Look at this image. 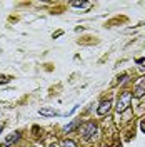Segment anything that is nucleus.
<instances>
[{
	"instance_id": "obj_1",
	"label": "nucleus",
	"mask_w": 145,
	"mask_h": 147,
	"mask_svg": "<svg viewBox=\"0 0 145 147\" xmlns=\"http://www.w3.org/2000/svg\"><path fill=\"white\" fill-rule=\"evenodd\" d=\"M97 125L93 124V122H85V124H82L80 129H79V132H80V136L83 139H92L95 134H97Z\"/></svg>"
},
{
	"instance_id": "obj_2",
	"label": "nucleus",
	"mask_w": 145,
	"mask_h": 147,
	"mask_svg": "<svg viewBox=\"0 0 145 147\" xmlns=\"http://www.w3.org/2000/svg\"><path fill=\"white\" fill-rule=\"evenodd\" d=\"M130 100H132V92L130 90L122 92L120 97H118V102H117V112H124V110H127L128 105H130Z\"/></svg>"
},
{
	"instance_id": "obj_12",
	"label": "nucleus",
	"mask_w": 145,
	"mask_h": 147,
	"mask_svg": "<svg viewBox=\"0 0 145 147\" xmlns=\"http://www.w3.org/2000/svg\"><path fill=\"white\" fill-rule=\"evenodd\" d=\"M52 147H55V146H52Z\"/></svg>"
},
{
	"instance_id": "obj_5",
	"label": "nucleus",
	"mask_w": 145,
	"mask_h": 147,
	"mask_svg": "<svg viewBox=\"0 0 145 147\" xmlns=\"http://www.w3.org/2000/svg\"><path fill=\"white\" fill-rule=\"evenodd\" d=\"M20 137V134H10V136H7V139H5V146H10V144H12V142H15V140H17V139Z\"/></svg>"
},
{
	"instance_id": "obj_11",
	"label": "nucleus",
	"mask_w": 145,
	"mask_h": 147,
	"mask_svg": "<svg viewBox=\"0 0 145 147\" xmlns=\"http://www.w3.org/2000/svg\"><path fill=\"white\" fill-rule=\"evenodd\" d=\"M0 130H2V125H0Z\"/></svg>"
},
{
	"instance_id": "obj_7",
	"label": "nucleus",
	"mask_w": 145,
	"mask_h": 147,
	"mask_svg": "<svg viewBox=\"0 0 145 147\" xmlns=\"http://www.w3.org/2000/svg\"><path fill=\"white\" fill-rule=\"evenodd\" d=\"M144 94H145V80L135 89V97H142Z\"/></svg>"
},
{
	"instance_id": "obj_4",
	"label": "nucleus",
	"mask_w": 145,
	"mask_h": 147,
	"mask_svg": "<svg viewBox=\"0 0 145 147\" xmlns=\"http://www.w3.org/2000/svg\"><path fill=\"white\" fill-rule=\"evenodd\" d=\"M40 115H50V117H54V115H58V112L57 110H52V109H40Z\"/></svg>"
},
{
	"instance_id": "obj_8",
	"label": "nucleus",
	"mask_w": 145,
	"mask_h": 147,
	"mask_svg": "<svg viewBox=\"0 0 145 147\" xmlns=\"http://www.w3.org/2000/svg\"><path fill=\"white\" fill-rule=\"evenodd\" d=\"M77 125H79V120H73V122H70V124H68V125H65V132H67V134H68V132H70V130H73V129L77 127Z\"/></svg>"
},
{
	"instance_id": "obj_3",
	"label": "nucleus",
	"mask_w": 145,
	"mask_h": 147,
	"mask_svg": "<svg viewBox=\"0 0 145 147\" xmlns=\"http://www.w3.org/2000/svg\"><path fill=\"white\" fill-rule=\"evenodd\" d=\"M110 107H112V102H110V100H103V102L99 105L97 114H99V115H105V114H109Z\"/></svg>"
},
{
	"instance_id": "obj_9",
	"label": "nucleus",
	"mask_w": 145,
	"mask_h": 147,
	"mask_svg": "<svg viewBox=\"0 0 145 147\" xmlns=\"http://www.w3.org/2000/svg\"><path fill=\"white\" fill-rule=\"evenodd\" d=\"M62 147H77V146H75L73 140H64L62 142Z\"/></svg>"
},
{
	"instance_id": "obj_10",
	"label": "nucleus",
	"mask_w": 145,
	"mask_h": 147,
	"mask_svg": "<svg viewBox=\"0 0 145 147\" xmlns=\"http://www.w3.org/2000/svg\"><path fill=\"white\" fill-rule=\"evenodd\" d=\"M10 82V77H7V75H0V84H7Z\"/></svg>"
},
{
	"instance_id": "obj_6",
	"label": "nucleus",
	"mask_w": 145,
	"mask_h": 147,
	"mask_svg": "<svg viewBox=\"0 0 145 147\" xmlns=\"http://www.w3.org/2000/svg\"><path fill=\"white\" fill-rule=\"evenodd\" d=\"M72 7H75V9H89L90 3L89 2H72Z\"/></svg>"
}]
</instances>
